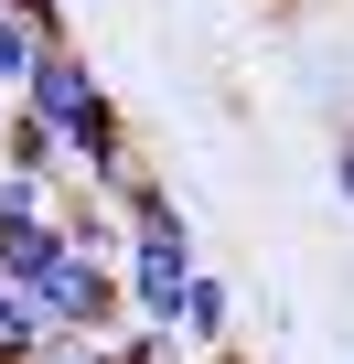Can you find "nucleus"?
<instances>
[{"label": "nucleus", "mask_w": 354, "mask_h": 364, "mask_svg": "<svg viewBox=\"0 0 354 364\" xmlns=\"http://www.w3.org/2000/svg\"><path fill=\"white\" fill-rule=\"evenodd\" d=\"M333 193L354 204V118H343V150H333Z\"/></svg>", "instance_id": "9"}, {"label": "nucleus", "mask_w": 354, "mask_h": 364, "mask_svg": "<svg viewBox=\"0 0 354 364\" xmlns=\"http://www.w3.org/2000/svg\"><path fill=\"white\" fill-rule=\"evenodd\" d=\"M0 11H22L33 33H54V43H65V0H0Z\"/></svg>", "instance_id": "8"}, {"label": "nucleus", "mask_w": 354, "mask_h": 364, "mask_svg": "<svg viewBox=\"0 0 354 364\" xmlns=\"http://www.w3.org/2000/svg\"><path fill=\"white\" fill-rule=\"evenodd\" d=\"M33 300H43L65 332H118V321H129V279H118V257H97V247H65V257L33 279Z\"/></svg>", "instance_id": "1"}, {"label": "nucleus", "mask_w": 354, "mask_h": 364, "mask_svg": "<svg viewBox=\"0 0 354 364\" xmlns=\"http://www.w3.org/2000/svg\"><path fill=\"white\" fill-rule=\"evenodd\" d=\"M43 43H54V33H33L22 11H0V97H22V86H33V65H43Z\"/></svg>", "instance_id": "6"}, {"label": "nucleus", "mask_w": 354, "mask_h": 364, "mask_svg": "<svg viewBox=\"0 0 354 364\" xmlns=\"http://www.w3.org/2000/svg\"><path fill=\"white\" fill-rule=\"evenodd\" d=\"M0 129H11V97H0Z\"/></svg>", "instance_id": "11"}, {"label": "nucleus", "mask_w": 354, "mask_h": 364, "mask_svg": "<svg viewBox=\"0 0 354 364\" xmlns=\"http://www.w3.org/2000/svg\"><path fill=\"white\" fill-rule=\"evenodd\" d=\"M108 343H118V364H194V353H204L183 321H118Z\"/></svg>", "instance_id": "5"}, {"label": "nucleus", "mask_w": 354, "mask_h": 364, "mask_svg": "<svg viewBox=\"0 0 354 364\" xmlns=\"http://www.w3.org/2000/svg\"><path fill=\"white\" fill-rule=\"evenodd\" d=\"M183 332L215 353V343H236V289L215 279V268H194V289H183Z\"/></svg>", "instance_id": "4"}, {"label": "nucleus", "mask_w": 354, "mask_h": 364, "mask_svg": "<svg viewBox=\"0 0 354 364\" xmlns=\"http://www.w3.org/2000/svg\"><path fill=\"white\" fill-rule=\"evenodd\" d=\"M54 332V311L33 300V279L11 268V257H0V364H33V343Z\"/></svg>", "instance_id": "3"}, {"label": "nucleus", "mask_w": 354, "mask_h": 364, "mask_svg": "<svg viewBox=\"0 0 354 364\" xmlns=\"http://www.w3.org/2000/svg\"><path fill=\"white\" fill-rule=\"evenodd\" d=\"M22 107H43V118H54V129L76 139V129H86V118H108L118 97L97 86V65H86L76 43H43V65H33V86H22Z\"/></svg>", "instance_id": "2"}, {"label": "nucleus", "mask_w": 354, "mask_h": 364, "mask_svg": "<svg viewBox=\"0 0 354 364\" xmlns=\"http://www.w3.org/2000/svg\"><path fill=\"white\" fill-rule=\"evenodd\" d=\"M54 204H65V182H54V171L0 161V225H11V215H54Z\"/></svg>", "instance_id": "7"}, {"label": "nucleus", "mask_w": 354, "mask_h": 364, "mask_svg": "<svg viewBox=\"0 0 354 364\" xmlns=\"http://www.w3.org/2000/svg\"><path fill=\"white\" fill-rule=\"evenodd\" d=\"M204 364H236V343H215V353H204Z\"/></svg>", "instance_id": "10"}]
</instances>
